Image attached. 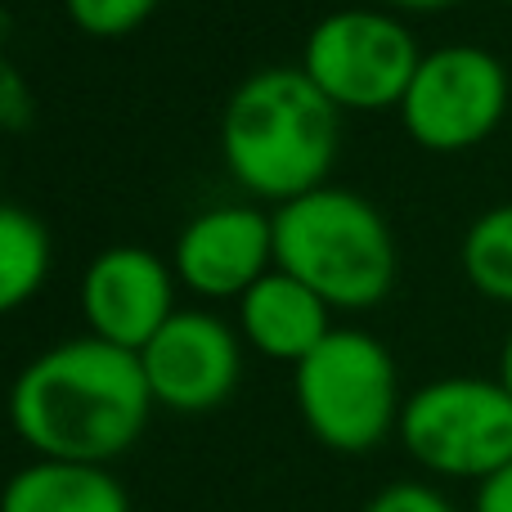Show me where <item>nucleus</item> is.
<instances>
[{
    "label": "nucleus",
    "mask_w": 512,
    "mask_h": 512,
    "mask_svg": "<svg viewBox=\"0 0 512 512\" xmlns=\"http://www.w3.org/2000/svg\"><path fill=\"white\" fill-rule=\"evenodd\" d=\"M153 391L135 351L72 337L41 351L9 391V423L41 459L108 463L140 441Z\"/></svg>",
    "instance_id": "nucleus-1"
},
{
    "label": "nucleus",
    "mask_w": 512,
    "mask_h": 512,
    "mask_svg": "<svg viewBox=\"0 0 512 512\" xmlns=\"http://www.w3.org/2000/svg\"><path fill=\"white\" fill-rule=\"evenodd\" d=\"M342 108L301 68H261L230 95L221 153L248 194L292 203L328 180Z\"/></svg>",
    "instance_id": "nucleus-2"
},
{
    "label": "nucleus",
    "mask_w": 512,
    "mask_h": 512,
    "mask_svg": "<svg viewBox=\"0 0 512 512\" xmlns=\"http://www.w3.org/2000/svg\"><path fill=\"white\" fill-rule=\"evenodd\" d=\"M274 265L342 310H369L396 283V239L369 198L337 185L279 203Z\"/></svg>",
    "instance_id": "nucleus-3"
},
{
    "label": "nucleus",
    "mask_w": 512,
    "mask_h": 512,
    "mask_svg": "<svg viewBox=\"0 0 512 512\" xmlns=\"http://www.w3.org/2000/svg\"><path fill=\"white\" fill-rule=\"evenodd\" d=\"M297 409L337 454H369L400 423L396 360L378 337L333 328L297 364Z\"/></svg>",
    "instance_id": "nucleus-4"
},
{
    "label": "nucleus",
    "mask_w": 512,
    "mask_h": 512,
    "mask_svg": "<svg viewBox=\"0 0 512 512\" xmlns=\"http://www.w3.org/2000/svg\"><path fill=\"white\" fill-rule=\"evenodd\" d=\"M405 450L441 477H495L512 463V396L504 382L441 378L400 409Z\"/></svg>",
    "instance_id": "nucleus-5"
},
{
    "label": "nucleus",
    "mask_w": 512,
    "mask_h": 512,
    "mask_svg": "<svg viewBox=\"0 0 512 512\" xmlns=\"http://www.w3.org/2000/svg\"><path fill=\"white\" fill-rule=\"evenodd\" d=\"M418 59L423 54L400 18L382 9H337L306 36L301 72L342 113H382L400 108Z\"/></svg>",
    "instance_id": "nucleus-6"
},
{
    "label": "nucleus",
    "mask_w": 512,
    "mask_h": 512,
    "mask_svg": "<svg viewBox=\"0 0 512 512\" xmlns=\"http://www.w3.org/2000/svg\"><path fill=\"white\" fill-rule=\"evenodd\" d=\"M508 113V72L481 45H441L423 54L400 99L409 140L427 153H463L495 135Z\"/></svg>",
    "instance_id": "nucleus-7"
},
{
    "label": "nucleus",
    "mask_w": 512,
    "mask_h": 512,
    "mask_svg": "<svg viewBox=\"0 0 512 512\" xmlns=\"http://www.w3.org/2000/svg\"><path fill=\"white\" fill-rule=\"evenodd\" d=\"M153 405L207 414L239 382V337L207 310H176L140 351Z\"/></svg>",
    "instance_id": "nucleus-8"
},
{
    "label": "nucleus",
    "mask_w": 512,
    "mask_h": 512,
    "mask_svg": "<svg viewBox=\"0 0 512 512\" xmlns=\"http://www.w3.org/2000/svg\"><path fill=\"white\" fill-rule=\"evenodd\" d=\"M81 315L95 337L140 355L144 342L176 315L167 261L149 248L99 252L81 279Z\"/></svg>",
    "instance_id": "nucleus-9"
},
{
    "label": "nucleus",
    "mask_w": 512,
    "mask_h": 512,
    "mask_svg": "<svg viewBox=\"0 0 512 512\" xmlns=\"http://www.w3.org/2000/svg\"><path fill=\"white\" fill-rule=\"evenodd\" d=\"M274 261V216L252 207H212L176 243V274L198 297H243Z\"/></svg>",
    "instance_id": "nucleus-10"
},
{
    "label": "nucleus",
    "mask_w": 512,
    "mask_h": 512,
    "mask_svg": "<svg viewBox=\"0 0 512 512\" xmlns=\"http://www.w3.org/2000/svg\"><path fill=\"white\" fill-rule=\"evenodd\" d=\"M328 333V301L279 265L243 292V337L270 360L301 364Z\"/></svg>",
    "instance_id": "nucleus-11"
},
{
    "label": "nucleus",
    "mask_w": 512,
    "mask_h": 512,
    "mask_svg": "<svg viewBox=\"0 0 512 512\" xmlns=\"http://www.w3.org/2000/svg\"><path fill=\"white\" fill-rule=\"evenodd\" d=\"M0 512H131V499L104 463L41 459L9 477Z\"/></svg>",
    "instance_id": "nucleus-12"
},
{
    "label": "nucleus",
    "mask_w": 512,
    "mask_h": 512,
    "mask_svg": "<svg viewBox=\"0 0 512 512\" xmlns=\"http://www.w3.org/2000/svg\"><path fill=\"white\" fill-rule=\"evenodd\" d=\"M50 274V234L27 207L0 203V315L41 292Z\"/></svg>",
    "instance_id": "nucleus-13"
},
{
    "label": "nucleus",
    "mask_w": 512,
    "mask_h": 512,
    "mask_svg": "<svg viewBox=\"0 0 512 512\" xmlns=\"http://www.w3.org/2000/svg\"><path fill=\"white\" fill-rule=\"evenodd\" d=\"M459 261L481 297L512 306V203L490 207L468 225Z\"/></svg>",
    "instance_id": "nucleus-14"
},
{
    "label": "nucleus",
    "mask_w": 512,
    "mask_h": 512,
    "mask_svg": "<svg viewBox=\"0 0 512 512\" xmlns=\"http://www.w3.org/2000/svg\"><path fill=\"white\" fill-rule=\"evenodd\" d=\"M68 5V18L81 27L86 36H126L144 23V18L158 9V0H63Z\"/></svg>",
    "instance_id": "nucleus-15"
},
{
    "label": "nucleus",
    "mask_w": 512,
    "mask_h": 512,
    "mask_svg": "<svg viewBox=\"0 0 512 512\" xmlns=\"http://www.w3.org/2000/svg\"><path fill=\"white\" fill-rule=\"evenodd\" d=\"M364 512H454V508L445 504L432 486H414V481H405V486H387Z\"/></svg>",
    "instance_id": "nucleus-16"
},
{
    "label": "nucleus",
    "mask_w": 512,
    "mask_h": 512,
    "mask_svg": "<svg viewBox=\"0 0 512 512\" xmlns=\"http://www.w3.org/2000/svg\"><path fill=\"white\" fill-rule=\"evenodd\" d=\"M27 122H32V95H27L23 81L0 63V126L18 131V126H27Z\"/></svg>",
    "instance_id": "nucleus-17"
},
{
    "label": "nucleus",
    "mask_w": 512,
    "mask_h": 512,
    "mask_svg": "<svg viewBox=\"0 0 512 512\" xmlns=\"http://www.w3.org/2000/svg\"><path fill=\"white\" fill-rule=\"evenodd\" d=\"M477 512H512V463H508V468H499L495 477L481 481Z\"/></svg>",
    "instance_id": "nucleus-18"
},
{
    "label": "nucleus",
    "mask_w": 512,
    "mask_h": 512,
    "mask_svg": "<svg viewBox=\"0 0 512 512\" xmlns=\"http://www.w3.org/2000/svg\"><path fill=\"white\" fill-rule=\"evenodd\" d=\"M387 5L414 9V14H432V9H450V5H459V0H387Z\"/></svg>",
    "instance_id": "nucleus-19"
},
{
    "label": "nucleus",
    "mask_w": 512,
    "mask_h": 512,
    "mask_svg": "<svg viewBox=\"0 0 512 512\" xmlns=\"http://www.w3.org/2000/svg\"><path fill=\"white\" fill-rule=\"evenodd\" d=\"M499 382H504V391L512 396V333H508V342H504V355H499Z\"/></svg>",
    "instance_id": "nucleus-20"
},
{
    "label": "nucleus",
    "mask_w": 512,
    "mask_h": 512,
    "mask_svg": "<svg viewBox=\"0 0 512 512\" xmlns=\"http://www.w3.org/2000/svg\"><path fill=\"white\" fill-rule=\"evenodd\" d=\"M508 5H512V0H508Z\"/></svg>",
    "instance_id": "nucleus-21"
}]
</instances>
